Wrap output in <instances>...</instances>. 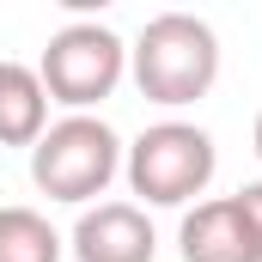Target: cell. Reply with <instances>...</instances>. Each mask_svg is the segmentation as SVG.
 <instances>
[{
    "label": "cell",
    "instance_id": "cell-1",
    "mask_svg": "<svg viewBox=\"0 0 262 262\" xmlns=\"http://www.w3.org/2000/svg\"><path fill=\"white\" fill-rule=\"evenodd\" d=\"M128 67H134V85H140L146 104L183 110V104L207 98L213 79H220V37L195 12H159L134 37Z\"/></svg>",
    "mask_w": 262,
    "mask_h": 262
},
{
    "label": "cell",
    "instance_id": "cell-2",
    "mask_svg": "<svg viewBox=\"0 0 262 262\" xmlns=\"http://www.w3.org/2000/svg\"><path fill=\"white\" fill-rule=\"evenodd\" d=\"M122 171V140L104 116H61L31 146V183L49 201H98Z\"/></svg>",
    "mask_w": 262,
    "mask_h": 262
},
{
    "label": "cell",
    "instance_id": "cell-3",
    "mask_svg": "<svg viewBox=\"0 0 262 262\" xmlns=\"http://www.w3.org/2000/svg\"><path fill=\"white\" fill-rule=\"evenodd\" d=\"M122 171H128V189L146 207H189L213 183L220 152H213V134L195 128V122H152L128 146Z\"/></svg>",
    "mask_w": 262,
    "mask_h": 262
},
{
    "label": "cell",
    "instance_id": "cell-4",
    "mask_svg": "<svg viewBox=\"0 0 262 262\" xmlns=\"http://www.w3.org/2000/svg\"><path fill=\"white\" fill-rule=\"evenodd\" d=\"M128 73V49L110 25H92V18H73L61 25L49 43H43V61L37 79L49 92V104H67L73 116H92V104H104Z\"/></svg>",
    "mask_w": 262,
    "mask_h": 262
},
{
    "label": "cell",
    "instance_id": "cell-5",
    "mask_svg": "<svg viewBox=\"0 0 262 262\" xmlns=\"http://www.w3.org/2000/svg\"><path fill=\"white\" fill-rule=\"evenodd\" d=\"M73 256L79 262H152L159 256L152 220L134 201H98L73 226Z\"/></svg>",
    "mask_w": 262,
    "mask_h": 262
},
{
    "label": "cell",
    "instance_id": "cell-6",
    "mask_svg": "<svg viewBox=\"0 0 262 262\" xmlns=\"http://www.w3.org/2000/svg\"><path fill=\"white\" fill-rule=\"evenodd\" d=\"M177 250H183V262H256V250H250V232H244V220H238L232 195H220V201H195V207L183 213Z\"/></svg>",
    "mask_w": 262,
    "mask_h": 262
},
{
    "label": "cell",
    "instance_id": "cell-7",
    "mask_svg": "<svg viewBox=\"0 0 262 262\" xmlns=\"http://www.w3.org/2000/svg\"><path fill=\"white\" fill-rule=\"evenodd\" d=\"M49 128V92L37 67L0 61V146H37Z\"/></svg>",
    "mask_w": 262,
    "mask_h": 262
},
{
    "label": "cell",
    "instance_id": "cell-8",
    "mask_svg": "<svg viewBox=\"0 0 262 262\" xmlns=\"http://www.w3.org/2000/svg\"><path fill=\"white\" fill-rule=\"evenodd\" d=\"M0 262H61V232L37 207H0Z\"/></svg>",
    "mask_w": 262,
    "mask_h": 262
},
{
    "label": "cell",
    "instance_id": "cell-9",
    "mask_svg": "<svg viewBox=\"0 0 262 262\" xmlns=\"http://www.w3.org/2000/svg\"><path fill=\"white\" fill-rule=\"evenodd\" d=\"M232 207H238V220H244V232H250V250H256V262H262V183H244V189L232 195Z\"/></svg>",
    "mask_w": 262,
    "mask_h": 262
},
{
    "label": "cell",
    "instance_id": "cell-10",
    "mask_svg": "<svg viewBox=\"0 0 262 262\" xmlns=\"http://www.w3.org/2000/svg\"><path fill=\"white\" fill-rule=\"evenodd\" d=\"M256 159H262V116H256Z\"/></svg>",
    "mask_w": 262,
    "mask_h": 262
}]
</instances>
